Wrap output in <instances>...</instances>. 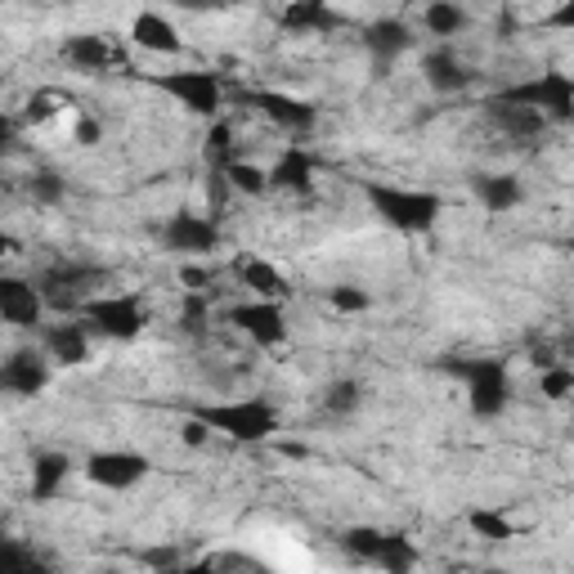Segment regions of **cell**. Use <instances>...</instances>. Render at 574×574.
<instances>
[{"label": "cell", "instance_id": "obj_1", "mask_svg": "<svg viewBox=\"0 0 574 574\" xmlns=\"http://www.w3.org/2000/svg\"><path fill=\"white\" fill-rule=\"evenodd\" d=\"M364 198H369L373 215H382V225H391L400 234H431L445 215V198L431 189H400V184L364 180Z\"/></svg>", "mask_w": 574, "mask_h": 574}, {"label": "cell", "instance_id": "obj_2", "mask_svg": "<svg viewBox=\"0 0 574 574\" xmlns=\"http://www.w3.org/2000/svg\"><path fill=\"white\" fill-rule=\"evenodd\" d=\"M445 373H454L463 386H467V404L476 417H502V408L512 404V369L508 359L498 354H480V359H445L440 364Z\"/></svg>", "mask_w": 574, "mask_h": 574}, {"label": "cell", "instance_id": "obj_3", "mask_svg": "<svg viewBox=\"0 0 574 574\" xmlns=\"http://www.w3.org/2000/svg\"><path fill=\"white\" fill-rule=\"evenodd\" d=\"M193 417H202L211 431L238 440V445H261L278 431V408L261 395L252 400H221V404H189Z\"/></svg>", "mask_w": 574, "mask_h": 574}, {"label": "cell", "instance_id": "obj_4", "mask_svg": "<svg viewBox=\"0 0 574 574\" xmlns=\"http://www.w3.org/2000/svg\"><path fill=\"white\" fill-rule=\"evenodd\" d=\"M113 274L104 265H86V261H54L36 274V287L50 310L59 315H82L86 301H95V293Z\"/></svg>", "mask_w": 574, "mask_h": 574}, {"label": "cell", "instance_id": "obj_5", "mask_svg": "<svg viewBox=\"0 0 574 574\" xmlns=\"http://www.w3.org/2000/svg\"><path fill=\"white\" fill-rule=\"evenodd\" d=\"M498 95L543 113L552 126H570L574 121V77H570V72H561V67H548V72H539V77L517 82V86L498 91Z\"/></svg>", "mask_w": 574, "mask_h": 574}, {"label": "cell", "instance_id": "obj_6", "mask_svg": "<svg viewBox=\"0 0 574 574\" xmlns=\"http://www.w3.org/2000/svg\"><path fill=\"white\" fill-rule=\"evenodd\" d=\"M144 77V72H139ZM153 91L180 99V108H189L193 117H215V108L225 104V82L221 72H206V67H184V72H153V77H144Z\"/></svg>", "mask_w": 574, "mask_h": 574}, {"label": "cell", "instance_id": "obj_7", "mask_svg": "<svg viewBox=\"0 0 574 574\" xmlns=\"http://www.w3.org/2000/svg\"><path fill=\"white\" fill-rule=\"evenodd\" d=\"M82 323L108 341H135L149 328V310L135 293H117V297H95L82 306Z\"/></svg>", "mask_w": 574, "mask_h": 574}, {"label": "cell", "instance_id": "obj_8", "mask_svg": "<svg viewBox=\"0 0 574 574\" xmlns=\"http://www.w3.org/2000/svg\"><path fill=\"white\" fill-rule=\"evenodd\" d=\"M480 108H485V121H489L502 139H512V144H534V139H543L548 126H552L543 113H534V108H525V104H512V99H502V95H489Z\"/></svg>", "mask_w": 574, "mask_h": 574}, {"label": "cell", "instance_id": "obj_9", "mask_svg": "<svg viewBox=\"0 0 574 574\" xmlns=\"http://www.w3.org/2000/svg\"><path fill=\"white\" fill-rule=\"evenodd\" d=\"M243 104L256 108L261 117H269L274 126H283L287 135H306V130H315V121H319L315 104H306V99H297V95H283V91H247Z\"/></svg>", "mask_w": 574, "mask_h": 574}, {"label": "cell", "instance_id": "obj_10", "mask_svg": "<svg viewBox=\"0 0 574 574\" xmlns=\"http://www.w3.org/2000/svg\"><path fill=\"white\" fill-rule=\"evenodd\" d=\"M162 243L180 256H206L221 247V221H211V215H193V211H176L167 230H162Z\"/></svg>", "mask_w": 574, "mask_h": 574}, {"label": "cell", "instance_id": "obj_11", "mask_svg": "<svg viewBox=\"0 0 574 574\" xmlns=\"http://www.w3.org/2000/svg\"><path fill=\"white\" fill-rule=\"evenodd\" d=\"M59 59L72 67V72H86V77H104L108 67L121 63L117 45L99 32H77V36H63L59 41Z\"/></svg>", "mask_w": 574, "mask_h": 574}, {"label": "cell", "instance_id": "obj_12", "mask_svg": "<svg viewBox=\"0 0 574 574\" xmlns=\"http://www.w3.org/2000/svg\"><path fill=\"white\" fill-rule=\"evenodd\" d=\"M230 323L238 328V332H247L256 346H265V350H274V346H283L287 341V315H283V301H247V306H234L230 310Z\"/></svg>", "mask_w": 574, "mask_h": 574}, {"label": "cell", "instance_id": "obj_13", "mask_svg": "<svg viewBox=\"0 0 574 574\" xmlns=\"http://www.w3.org/2000/svg\"><path fill=\"white\" fill-rule=\"evenodd\" d=\"M149 471H153V463L144 458V454H130V449H108V454H91L86 458V476L99 489H130Z\"/></svg>", "mask_w": 574, "mask_h": 574}, {"label": "cell", "instance_id": "obj_14", "mask_svg": "<svg viewBox=\"0 0 574 574\" xmlns=\"http://www.w3.org/2000/svg\"><path fill=\"white\" fill-rule=\"evenodd\" d=\"M359 41H364V50L373 54V72L386 77V72L395 67V59L413 45V28L404 19H378V23H369L364 32H359Z\"/></svg>", "mask_w": 574, "mask_h": 574}, {"label": "cell", "instance_id": "obj_15", "mask_svg": "<svg viewBox=\"0 0 574 574\" xmlns=\"http://www.w3.org/2000/svg\"><path fill=\"white\" fill-rule=\"evenodd\" d=\"M0 315H6V323H14V328H36L41 315H45L41 287L28 283V278L6 274V278H0Z\"/></svg>", "mask_w": 574, "mask_h": 574}, {"label": "cell", "instance_id": "obj_16", "mask_svg": "<svg viewBox=\"0 0 574 574\" xmlns=\"http://www.w3.org/2000/svg\"><path fill=\"white\" fill-rule=\"evenodd\" d=\"M50 354H36V350H14L10 359H6V369H0V386H6L10 395H19V400H32V395H41L45 391V382H50V364H45Z\"/></svg>", "mask_w": 574, "mask_h": 574}, {"label": "cell", "instance_id": "obj_17", "mask_svg": "<svg viewBox=\"0 0 574 574\" xmlns=\"http://www.w3.org/2000/svg\"><path fill=\"white\" fill-rule=\"evenodd\" d=\"M278 28L287 36H332L341 28V14L328 10V0H293V6L278 14Z\"/></svg>", "mask_w": 574, "mask_h": 574}, {"label": "cell", "instance_id": "obj_18", "mask_svg": "<svg viewBox=\"0 0 574 574\" xmlns=\"http://www.w3.org/2000/svg\"><path fill=\"white\" fill-rule=\"evenodd\" d=\"M422 77H426V86H431V91H440V95H458V91H467V86H471V67H463V63H458V54L440 45V50L422 54Z\"/></svg>", "mask_w": 574, "mask_h": 574}, {"label": "cell", "instance_id": "obj_19", "mask_svg": "<svg viewBox=\"0 0 574 574\" xmlns=\"http://www.w3.org/2000/svg\"><path fill=\"white\" fill-rule=\"evenodd\" d=\"M45 341V354L54 364H86L91 359V328L86 323H50L41 332Z\"/></svg>", "mask_w": 574, "mask_h": 574}, {"label": "cell", "instance_id": "obj_20", "mask_svg": "<svg viewBox=\"0 0 574 574\" xmlns=\"http://www.w3.org/2000/svg\"><path fill=\"white\" fill-rule=\"evenodd\" d=\"M130 41H135L139 50H149V54H180V50H184L180 32H176L162 14H153V10L135 14V23H130Z\"/></svg>", "mask_w": 574, "mask_h": 574}, {"label": "cell", "instance_id": "obj_21", "mask_svg": "<svg viewBox=\"0 0 574 574\" xmlns=\"http://www.w3.org/2000/svg\"><path fill=\"white\" fill-rule=\"evenodd\" d=\"M315 171H319V158L306 153V149H287L278 158V167L269 171V184L274 189H287V193H310L315 189Z\"/></svg>", "mask_w": 574, "mask_h": 574}, {"label": "cell", "instance_id": "obj_22", "mask_svg": "<svg viewBox=\"0 0 574 574\" xmlns=\"http://www.w3.org/2000/svg\"><path fill=\"white\" fill-rule=\"evenodd\" d=\"M238 283L252 287V293L265 297V301H287V297H293L287 278H283L269 261H261V256H243V261H238Z\"/></svg>", "mask_w": 574, "mask_h": 574}, {"label": "cell", "instance_id": "obj_23", "mask_svg": "<svg viewBox=\"0 0 574 574\" xmlns=\"http://www.w3.org/2000/svg\"><path fill=\"white\" fill-rule=\"evenodd\" d=\"M471 189H476L480 206H485V211H493V215L512 211V206L525 198V189H521V180H517V176H476V180H471Z\"/></svg>", "mask_w": 574, "mask_h": 574}, {"label": "cell", "instance_id": "obj_24", "mask_svg": "<svg viewBox=\"0 0 574 574\" xmlns=\"http://www.w3.org/2000/svg\"><path fill=\"white\" fill-rule=\"evenodd\" d=\"M67 471H72V458H67V454H54V449L36 454V458H32V498H36V502H50V498L63 489Z\"/></svg>", "mask_w": 574, "mask_h": 574}, {"label": "cell", "instance_id": "obj_25", "mask_svg": "<svg viewBox=\"0 0 574 574\" xmlns=\"http://www.w3.org/2000/svg\"><path fill=\"white\" fill-rule=\"evenodd\" d=\"M422 23H426V32H431V36H458L471 19H467V10H458V6H454V0H431L426 14H422Z\"/></svg>", "mask_w": 574, "mask_h": 574}, {"label": "cell", "instance_id": "obj_26", "mask_svg": "<svg viewBox=\"0 0 574 574\" xmlns=\"http://www.w3.org/2000/svg\"><path fill=\"white\" fill-rule=\"evenodd\" d=\"M359 400H364V386H359L354 378H337V382L323 391L319 408H323L328 417H350V413L359 408Z\"/></svg>", "mask_w": 574, "mask_h": 574}, {"label": "cell", "instance_id": "obj_27", "mask_svg": "<svg viewBox=\"0 0 574 574\" xmlns=\"http://www.w3.org/2000/svg\"><path fill=\"white\" fill-rule=\"evenodd\" d=\"M467 525H471L476 539H489V543H508V539H517V525L502 517V512H493V508H471V512H467Z\"/></svg>", "mask_w": 574, "mask_h": 574}, {"label": "cell", "instance_id": "obj_28", "mask_svg": "<svg viewBox=\"0 0 574 574\" xmlns=\"http://www.w3.org/2000/svg\"><path fill=\"white\" fill-rule=\"evenodd\" d=\"M202 158H206V167H211V171H230V162H234V130H230L225 121H215V126L206 130Z\"/></svg>", "mask_w": 574, "mask_h": 574}, {"label": "cell", "instance_id": "obj_29", "mask_svg": "<svg viewBox=\"0 0 574 574\" xmlns=\"http://www.w3.org/2000/svg\"><path fill=\"white\" fill-rule=\"evenodd\" d=\"M382 530H373V525H354V530H346L341 534V548L354 556V561H369V565H378V552H382Z\"/></svg>", "mask_w": 574, "mask_h": 574}, {"label": "cell", "instance_id": "obj_30", "mask_svg": "<svg viewBox=\"0 0 574 574\" xmlns=\"http://www.w3.org/2000/svg\"><path fill=\"white\" fill-rule=\"evenodd\" d=\"M378 565L391 570V574H404V570L417 565V548H413L404 534H386V539H382V552H378Z\"/></svg>", "mask_w": 574, "mask_h": 574}, {"label": "cell", "instance_id": "obj_31", "mask_svg": "<svg viewBox=\"0 0 574 574\" xmlns=\"http://www.w3.org/2000/svg\"><path fill=\"white\" fill-rule=\"evenodd\" d=\"M328 306H332L337 315H364L373 301H369L364 287H354V283H337V287H328Z\"/></svg>", "mask_w": 574, "mask_h": 574}, {"label": "cell", "instance_id": "obj_32", "mask_svg": "<svg viewBox=\"0 0 574 574\" xmlns=\"http://www.w3.org/2000/svg\"><path fill=\"white\" fill-rule=\"evenodd\" d=\"M28 193H32V202H36V206H59V202H63V193H67V184H63V176H59V171H36V176L28 180Z\"/></svg>", "mask_w": 574, "mask_h": 574}, {"label": "cell", "instance_id": "obj_33", "mask_svg": "<svg viewBox=\"0 0 574 574\" xmlns=\"http://www.w3.org/2000/svg\"><path fill=\"white\" fill-rule=\"evenodd\" d=\"M230 184L238 189V193H252V198H261V193H269L274 184H269V176L261 171V167H247V162H230Z\"/></svg>", "mask_w": 574, "mask_h": 574}, {"label": "cell", "instance_id": "obj_34", "mask_svg": "<svg viewBox=\"0 0 574 574\" xmlns=\"http://www.w3.org/2000/svg\"><path fill=\"white\" fill-rule=\"evenodd\" d=\"M539 391L548 400H570L574 395V369H561V364H548L543 378H539Z\"/></svg>", "mask_w": 574, "mask_h": 574}, {"label": "cell", "instance_id": "obj_35", "mask_svg": "<svg viewBox=\"0 0 574 574\" xmlns=\"http://www.w3.org/2000/svg\"><path fill=\"white\" fill-rule=\"evenodd\" d=\"M180 328H184L189 337H206V301H202V297H189V301H184Z\"/></svg>", "mask_w": 574, "mask_h": 574}, {"label": "cell", "instance_id": "obj_36", "mask_svg": "<svg viewBox=\"0 0 574 574\" xmlns=\"http://www.w3.org/2000/svg\"><path fill=\"white\" fill-rule=\"evenodd\" d=\"M139 561H144V565H158V570H176V565H184V556H180L176 548H149V552H139Z\"/></svg>", "mask_w": 574, "mask_h": 574}, {"label": "cell", "instance_id": "obj_37", "mask_svg": "<svg viewBox=\"0 0 574 574\" xmlns=\"http://www.w3.org/2000/svg\"><path fill=\"white\" fill-rule=\"evenodd\" d=\"M543 28H556V32H574V0H561V6L543 19Z\"/></svg>", "mask_w": 574, "mask_h": 574}, {"label": "cell", "instance_id": "obj_38", "mask_svg": "<svg viewBox=\"0 0 574 574\" xmlns=\"http://www.w3.org/2000/svg\"><path fill=\"white\" fill-rule=\"evenodd\" d=\"M176 6H184V10H234L238 0H176Z\"/></svg>", "mask_w": 574, "mask_h": 574}, {"label": "cell", "instance_id": "obj_39", "mask_svg": "<svg viewBox=\"0 0 574 574\" xmlns=\"http://www.w3.org/2000/svg\"><path fill=\"white\" fill-rule=\"evenodd\" d=\"M50 104H54V99H50V95H32V104H28V117H32V121H45V117H50V113H54V108H50Z\"/></svg>", "mask_w": 574, "mask_h": 574}, {"label": "cell", "instance_id": "obj_40", "mask_svg": "<svg viewBox=\"0 0 574 574\" xmlns=\"http://www.w3.org/2000/svg\"><path fill=\"white\" fill-rule=\"evenodd\" d=\"M99 139V126L95 121H77V144H95Z\"/></svg>", "mask_w": 574, "mask_h": 574}, {"label": "cell", "instance_id": "obj_41", "mask_svg": "<svg viewBox=\"0 0 574 574\" xmlns=\"http://www.w3.org/2000/svg\"><path fill=\"white\" fill-rule=\"evenodd\" d=\"M184 283H189V287H202V283H206V274H202V269H184Z\"/></svg>", "mask_w": 574, "mask_h": 574}, {"label": "cell", "instance_id": "obj_42", "mask_svg": "<svg viewBox=\"0 0 574 574\" xmlns=\"http://www.w3.org/2000/svg\"><path fill=\"white\" fill-rule=\"evenodd\" d=\"M565 252H574V234H570V238H565Z\"/></svg>", "mask_w": 574, "mask_h": 574}]
</instances>
